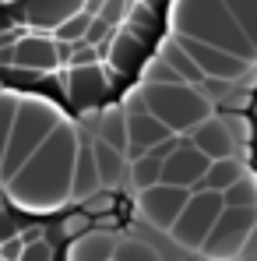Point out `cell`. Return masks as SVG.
Segmentation results:
<instances>
[{"instance_id":"11","label":"cell","mask_w":257,"mask_h":261,"mask_svg":"<svg viewBox=\"0 0 257 261\" xmlns=\"http://www.w3.org/2000/svg\"><path fill=\"white\" fill-rule=\"evenodd\" d=\"M88 148H92V163H95V173H99V187L106 191H120V184L127 180V155L102 145L99 138L92 141L88 138Z\"/></svg>"},{"instance_id":"18","label":"cell","mask_w":257,"mask_h":261,"mask_svg":"<svg viewBox=\"0 0 257 261\" xmlns=\"http://www.w3.org/2000/svg\"><path fill=\"white\" fill-rule=\"evenodd\" d=\"M14 99L11 95H0V155H4V141H7V130H11V120H14Z\"/></svg>"},{"instance_id":"15","label":"cell","mask_w":257,"mask_h":261,"mask_svg":"<svg viewBox=\"0 0 257 261\" xmlns=\"http://www.w3.org/2000/svg\"><path fill=\"white\" fill-rule=\"evenodd\" d=\"M113 261H162V258L152 244H145L137 237H120L113 244Z\"/></svg>"},{"instance_id":"6","label":"cell","mask_w":257,"mask_h":261,"mask_svg":"<svg viewBox=\"0 0 257 261\" xmlns=\"http://www.w3.org/2000/svg\"><path fill=\"white\" fill-rule=\"evenodd\" d=\"M176 46L194 60V67H197L208 82H222V85L243 82V85H250L254 64H247V60H240V57H233V53H225V49H218V46L190 39V36H176Z\"/></svg>"},{"instance_id":"1","label":"cell","mask_w":257,"mask_h":261,"mask_svg":"<svg viewBox=\"0 0 257 261\" xmlns=\"http://www.w3.org/2000/svg\"><path fill=\"white\" fill-rule=\"evenodd\" d=\"M78 134L67 124H56L43 145L21 163L11 176L14 205L21 208H60L71 194V170H74Z\"/></svg>"},{"instance_id":"13","label":"cell","mask_w":257,"mask_h":261,"mask_svg":"<svg viewBox=\"0 0 257 261\" xmlns=\"http://www.w3.org/2000/svg\"><path fill=\"white\" fill-rule=\"evenodd\" d=\"M99 191V173H95V163H92V148H88V138H78V152H74V170H71V194L74 201H81L88 194Z\"/></svg>"},{"instance_id":"14","label":"cell","mask_w":257,"mask_h":261,"mask_svg":"<svg viewBox=\"0 0 257 261\" xmlns=\"http://www.w3.org/2000/svg\"><path fill=\"white\" fill-rule=\"evenodd\" d=\"M243 173H250V166H243L236 155H229V159H212L208 170H205V176H201V184H197L194 191H215V194H222L229 184H236Z\"/></svg>"},{"instance_id":"8","label":"cell","mask_w":257,"mask_h":261,"mask_svg":"<svg viewBox=\"0 0 257 261\" xmlns=\"http://www.w3.org/2000/svg\"><path fill=\"white\" fill-rule=\"evenodd\" d=\"M187 187H169V184H152L145 191H137V208L155 229H169V222L187 201Z\"/></svg>"},{"instance_id":"5","label":"cell","mask_w":257,"mask_h":261,"mask_svg":"<svg viewBox=\"0 0 257 261\" xmlns=\"http://www.w3.org/2000/svg\"><path fill=\"white\" fill-rule=\"evenodd\" d=\"M254 237V208H225L215 219V226L208 229L201 254L208 261H236L240 247Z\"/></svg>"},{"instance_id":"2","label":"cell","mask_w":257,"mask_h":261,"mask_svg":"<svg viewBox=\"0 0 257 261\" xmlns=\"http://www.w3.org/2000/svg\"><path fill=\"white\" fill-rule=\"evenodd\" d=\"M137 106L130 110H145L152 113L155 120H162L166 127L176 134V130H194L205 117L215 113V102L194 85H183V82H173V85H145L141 95L134 99Z\"/></svg>"},{"instance_id":"10","label":"cell","mask_w":257,"mask_h":261,"mask_svg":"<svg viewBox=\"0 0 257 261\" xmlns=\"http://www.w3.org/2000/svg\"><path fill=\"white\" fill-rule=\"evenodd\" d=\"M187 141H190L201 155H208V159H229V155H236V148H240L236 138H233V130H229V124H225L218 113L205 117L194 130H187Z\"/></svg>"},{"instance_id":"9","label":"cell","mask_w":257,"mask_h":261,"mask_svg":"<svg viewBox=\"0 0 257 261\" xmlns=\"http://www.w3.org/2000/svg\"><path fill=\"white\" fill-rule=\"evenodd\" d=\"M124 130H127V163L130 159H137V155H145L152 145H159V141H166L173 130L162 124V120H155L152 113H145V110H124Z\"/></svg>"},{"instance_id":"16","label":"cell","mask_w":257,"mask_h":261,"mask_svg":"<svg viewBox=\"0 0 257 261\" xmlns=\"http://www.w3.org/2000/svg\"><path fill=\"white\" fill-rule=\"evenodd\" d=\"M222 205L225 208H254V176L243 173L236 184H229L222 191Z\"/></svg>"},{"instance_id":"7","label":"cell","mask_w":257,"mask_h":261,"mask_svg":"<svg viewBox=\"0 0 257 261\" xmlns=\"http://www.w3.org/2000/svg\"><path fill=\"white\" fill-rule=\"evenodd\" d=\"M208 155H201L187 138H183V145L169 152L166 159H162V170H159V184H169V187H187V191H194L197 184H201V176L208 170Z\"/></svg>"},{"instance_id":"4","label":"cell","mask_w":257,"mask_h":261,"mask_svg":"<svg viewBox=\"0 0 257 261\" xmlns=\"http://www.w3.org/2000/svg\"><path fill=\"white\" fill-rule=\"evenodd\" d=\"M218 212H222V194H215V191H190L183 208L176 212V219L169 222L166 233L183 251H201V244H205L208 229L215 226Z\"/></svg>"},{"instance_id":"12","label":"cell","mask_w":257,"mask_h":261,"mask_svg":"<svg viewBox=\"0 0 257 261\" xmlns=\"http://www.w3.org/2000/svg\"><path fill=\"white\" fill-rule=\"evenodd\" d=\"M113 244H117V237L109 229H88L67 244L64 261H113Z\"/></svg>"},{"instance_id":"17","label":"cell","mask_w":257,"mask_h":261,"mask_svg":"<svg viewBox=\"0 0 257 261\" xmlns=\"http://www.w3.org/2000/svg\"><path fill=\"white\" fill-rule=\"evenodd\" d=\"M222 4H225V11L240 21V29L254 36V0H222Z\"/></svg>"},{"instance_id":"3","label":"cell","mask_w":257,"mask_h":261,"mask_svg":"<svg viewBox=\"0 0 257 261\" xmlns=\"http://www.w3.org/2000/svg\"><path fill=\"white\" fill-rule=\"evenodd\" d=\"M56 124H60L56 110H46L43 102H25L21 110H14V120H11L7 141H4V155H0V176L11 180L21 170V163L49 138V130Z\"/></svg>"}]
</instances>
